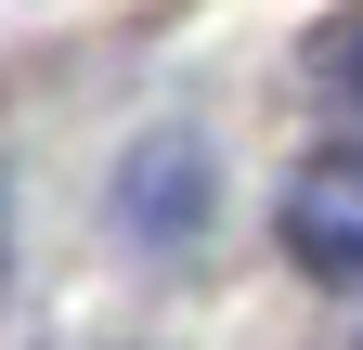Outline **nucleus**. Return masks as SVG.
<instances>
[{
    "label": "nucleus",
    "instance_id": "obj_1",
    "mask_svg": "<svg viewBox=\"0 0 363 350\" xmlns=\"http://www.w3.org/2000/svg\"><path fill=\"white\" fill-rule=\"evenodd\" d=\"M286 259L311 286H363V143L298 156V182H286Z\"/></svg>",
    "mask_w": 363,
    "mask_h": 350
},
{
    "label": "nucleus",
    "instance_id": "obj_2",
    "mask_svg": "<svg viewBox=\"0 0 363 350\" xmlns=\"http://www.w3.org/2000/svg\"><path fill=\"white\" fill-rule=\"evenodd\" d=\"M311 65H325V91H350V104H363V0H350L325 39H311Z\"/></svg>",
    "mask_w": 363,
    "mask_h": 350
}]
</instances>
